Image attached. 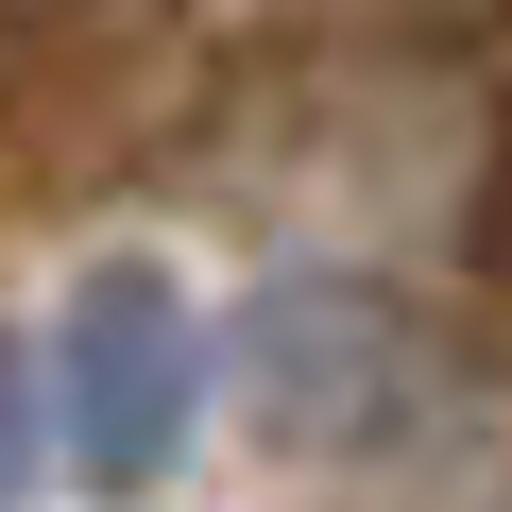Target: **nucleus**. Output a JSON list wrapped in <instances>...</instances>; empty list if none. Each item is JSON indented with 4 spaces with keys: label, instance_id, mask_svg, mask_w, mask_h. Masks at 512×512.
Instances as JSON below:
<instances>
[{
    "label": "nucleus",
    "instance_id": "obj_1",
    "mask_svg": "<svg viewBox=\"0 0 512 512\" xmlns=\"http://www.w3.org/2000/svg\"><path fill=\"white\" fill-rule=\"evenodd\" d=\"M205 393H222V342L188 308V274L154 256H103L52 325V427H69V478L86 495H154L188 444H205Z\"/></svg>",
    "mask_w": 512,
    "mask_h": 512
},
{
    "label": "nucleus",
    "instance_id": "obj_2",
    "mask_svg": "<svg viewBox=\"0 0 512 512\" xmlns=\"http://www.w3.org/2000/svg\"><path fill=\"white\" fill-rule=\"evenodd\" d=\"M256 393H274V444H359L393 393H410V342L376 291H274L256 325Z\"/></svg>",
    "mask_w": 512,
    "mask_h": 512
},
{
    "label": "nucleus",
    "instance_id": "obj_3",
    "mask_svg": "<svg viewBox=\"0 0 512 512\" xmlns=\"http://www.w3.org/2000/svg\"><path fill=\"white\" fill-rule=\"evenodd\" d=\"M52 444H69V427H52V376H35L18 342H0V512L35 495V461H52Z\"/></svg>",
    "mask_w": 512,
    "mask_h": 512
},
{
    "label": "nucleus",
    "instance_id": "obj_4",
    "mask_svg": "<svg viewBox=\"0 0 512 512\" xmlns=\"http://www.w3.org/2000/svg\"><path fill=\"white\" fill-rule=\"evenodd\" d=\"M495 274H512V154H495Z\"/></svg>",
    "mask_w": 512,
    "mask_h": 512
}]
</instances>
